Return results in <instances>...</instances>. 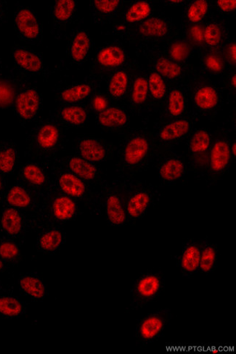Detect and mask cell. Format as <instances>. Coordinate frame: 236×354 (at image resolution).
<instances>
[{
  "instance_id": "47",
  "label": "cell",
  "mask_w": 236,
  "mask_h": 354,
  "mask_svg": "<svg viewBox=\"0 0 236 354\" xmlns=\"http://www.w3.org/2000/svg\"><path fill=\"white\" fill-rule=\"evenodd\" d=\"M22 245L13 240L2 238L0 239V259L8 266L15 267L19 265L23 260L21 247Z\"/></svg>"
},
{
  "instance_id": "39",
  "label": "cell",
  "mask_w": 236,
  "mask_h": 354,
  "mask_svg": "<svg viewBox=\"0 0 236 354\" xmlns=\"http://www.w3.org/2000/svg\"><path fill=\"white\" fill-rule=\"evenodd\" d=\"M182 8L181 30L189 26L204 23L212 12L211 0H189Z\"/></svg>"
},
{
  "instance_id": "27",
  "label": "cell",
  "mask_w": 236,
  "mask_h": 354,
  "mask_svg": "<svg viewBox=\"0 0 236 354\" xmlns=\"http://www.w3.org/2000/svg\"><path fill=\"white\" fill-rule=\"evenodd\" d=\"M93 39L89 32L77 28L69 34L66 56L70 64L80 66L89 60L93 50Z\"/></svg>"
},
{
  "instance_id": "34",
  "label": "cell",
  "mask_w": 236,
  "mask_h": 354,
  "mask_svg": "<svg viewBox=\"0 0 236 354\" xmlns=\"http://www.w3.org/2000/svg\"><path fill=\"white\" fill-rule=\"evenodd\" d=\"M156 1L135 0L128 1L119 18L112 24H120L130 27L149 19L158 13ZM111 24V25H112Z\"/></svg>"
},
{
  "instance_id": "33",
  "label": "cell",
  "mask_w": 236,
  "mask_h": 354,
  "mask_svg": "<svg viewBox=\"0 0 236 354\" xmlns=\"http://www.w3.org/2000/svg\"><path fill=\"white\" fill-rule=\"evenodd\" d=\"M39 198L31 189L15 182L13 185L8 187L0 204L26 214L34 210Z\"/></svg>"
},
{
  "instance_id": "13",
  "label": "cell",
  "mask_w": 236,
  "mask_h": 354,
  "mask_svg": "<svg viewBox=\"0 0 236 354\" xmlns=\"http://www.w3.org/2000/svg\"><path fill=\"white\" fill-rule=\"evenodd\" d=\"M212 139L213 132L210 129L195 128L186 140L188 170L196 178L205 176Z\"/></svg>"
},
{
  "instance_id": "1",
  "label": "cell",
  "mask_w": 236,
  "mask_h": 354,
  "mask_svg": "<svg viewBox=\"0 0 236 354\" xmlns=\"http://www.w3.org/2000/svg\"><path fill=\"white\" fill-rule=\"evenodd\" d=\"M117 147L116 174L119 180L136 179L154 165L156 150L152 130L147 127L131 128Z\"/></svg>"
},
{
  "instance_id": "15",
  "label": "cell",
  "mask_w": 236,
  "mask_h": 354,
  "mask_svg": "<svg viewBox=\"0 0 236 354\" xmlns=\"http://www.w3.org/2000/svg\"><path fill=\"white\" fill-rule=\"evenodd\" d=\"M103 80L105 78L90 73L80 80L62 82L55 91V102L57 106L87 103L100 90Z\"/></svg>"
},
{
  "instance_id": "49",
  "label": "cell",
  "mask_w": 236,
  "mask_h": 354,
  "mask_svg": "<svg viewBox=\"0 0 236 354\" xmlns=\"http://www.w3.org/2000/svg\"><path fill=\"white\" fill-rule=\"evenodd\" d=\"M204 23L189 26L181 30L184 39L197 49L203 47Z\"/></svg>"
},
{
  "instance_id": "28",
  "label": "cell",
  "mask_w": 236,
  "mask_h": 354,
  "mask_svg": "<svg viewBox=\"0 0 236 354\" xmlns=\"http://www.w3.org/2000/svg\"><path fill=\"white\" fill-rule=\"evenodd\" d=\"M130 116L122 106L111 104L96 115V122L102 131L122 136L131 128Z\"/></svg>"
},
{
  "instance_id": "56",
  "label": "cell",
  "mask_w": 236,
  "mask_h": 354,
  "mask_svg": "<svg viewBox=\"0 0 236 354\" xmlns=\"http://www.w3.org/2000/svg\"><path fill=\"white\" fill-rule=\"evenodd\" d=\"M8 268V266L1 259H0V274L6 273Z\"/></svg>"
},
{
  "instance_id": "7",
  "label": "cell",
  "mask_w": 236,
  "mask_h": 354,
  "mask_svg": "<svg viewBox=\"0 0 236 354\" xmlns=\"http://www.w3.org/2000/svg\"><path fill=\"white\" fill-rule=\"evenodd\" d=\"M232 140L230 129L226 126L218 127L213 132L204 176L206 189H210L216 186L235 164V157L231 151Z\"/></svg>"
},
{
  "instance_id": "57",
  "label": "cell",
  "mask_w": 236,
  "mask_h": 354,
  "mask_svg": "<svg viewBox=\"0 0 236 354\" xmlns=\"http://www.w3.org/2000/svg\"><path fill=\"white\" fill-rule=\"evenodd\" d=\"M0 290L6 291L8 290L1 283H0Z\"/></svg>"
},
{
  "instance_id": "4",
  "label": "cell",
  "mask_w": 236,
  "mask_h": 354,
  "mask_svg": "<svg viewBox=\"0 0 236 354\" xmlns=\"http://www.w3.org/2000/svg\"><path fill=\"white\" fill-rule=\"evenodd\" d=\"M66 131L51 115L40 118L26 136L25 156L29 160L53 161L66 149Z\"/></svg>"
},
{
  "instance_id": "46",
  "label": "cell",
  "mask_w": 236,
  "mask_h": 354,
  "mask_svg": "<svg viewBox=\"0 0 236 354\" xmlns=\"http://www.w3.org/2000/svg\"><path fill=\"white\" fill-rule=\"evenodd\" d=\"M27 312L26 303L12 293L0 294V317L19 319Z\"/></svg>"
},
{
  "instance_id": "41",
  "label": "cell",
  "mask_w": 236,
  "mask_h": 354,
  "mask_svg": "<svg viewBox=\"0 0 236 354\" xmlns=\"http://www.w3.org/2000/svg\"><path fill=\"white\" fill-rule=\"evenodd\" d=\"M197 50L200 71L210 77H222L228 68L222 52L199 48Z\"/></svg>"
},
{
  "instance_id": "26",
  "label": "cell",
  "mask_w": 236,
  "mask_h": 354,
  "mask_svg": "<svg viewBox=\"0 0 236 354\" xmlns=\"http://www.w3.org/2000/svg\"><path fill=\"white\" fill-rule=\"evenodd\" d=\"M139 64L136 59L132 58L127 64L111 72L105 77L106 94L109 97L111 104H122L127 95L132 73H134Z\"/></svg>"
},
{
  "instance_id": "12",
  "label": "cell",
  "mask_w": 236,
  "mask_h": 354,
  "mask_svg": "<svg viewBox=\"0 0 236 354\" xmlns=\"http://www.w3.org/2000/svg\"><path fill=\"white\" fill-rule=\"evenodd\" d=\"M100 216L111 227L127 225L124 190L120 180L103 183L98 187Z\"/></svg>"
},
{
  "instance_id": "5",
  "label": "cell",
  "mask_w": 236,
  "mask_h": 354,
  "mask_svg": "<svg viewBox=\"0 0 236 354\" xmlns=\"http://www.w3.org/2000/svg\"><path fill=\"white\" fill-rule=\"evenodd\" d=\"M116 37L125 44H135L136 46L143 44L160 46L173 39H184L180 28L172 19L161 12L134 26H125L124 32Z\"/></svg>"
},
{
  "instance_id": "43",
  "label": "cell",
  "mask_w": 236,
  "mask_h": 354,
  "mask_svg": "<svg viewBox=\"0 0 236 354\" xmlns=\"http://www.w3.org/2000/svg\"><path fill=\"white\" fill-rule=\"evenodd\" d=\"M18 284L24 296L35 301L45 300L48 296L46 285L36 273H26L21 275Z\"/></svg>"
},
{
  "instance_id": "20",
  "label": "cell",
  "mask_w": 236,
  "mask_h": 354,
  "mask_svg": "<svg viewBox=\"0 0 236 354\" xmlns=\"http://www.w3.org/2000/svg\"><path fill=\"white\" fill-rule=\"evenodd\" d=\"M160 183L163 186H172L181 183L188 173L185 157L172 150L157 153L154 165Z\"/></svg>"
},
{
  "instance_id": "29",
  "label": "cell",
  "mask_w": 236,
  "mask_h": 354,
  "mask_svg": "<svg viewBox=\"0 0 236 354\" xmlns=\"http://www.w3.org/2000/svg\"><path fill=\"white\" fill-rule=\"evenodd\" d=\"M226 19L211 12L204 23L203 48L216 52H223L230 36Z\"/></svg>"
},
{
  "instance_id": "14",
  "label": "cell",
  "mask_w": 236,
  "mask_h": 354,
  "mask_svg": "<svg viewBox=\"0 0 236 354\" xmlns=\"http://www.w3.org/2000/svg\"><path fill=\"white\" fill-rule=\"evenodd\" d=\"M51 165L52 161L28 160L19 166L15 182L42 197L53 189Z\"/></svg>"
},
{
  "instance_id": "42",
  "label": "cell",
  "mask_w": 236,
  "mask_h": 354,
  "mask_svg": "<svg viewBox=\"0 0 236 354\" xmlns=\"http://www.w3.org/2000/svg\"><path fill=\"white\" fill-rule=\"evenodd\" d=\"M171 61L176 64L188 66L194 57V48L185 39H173L158 46Z\"/></svg>"
},
{
  "instance_id": "31",
  "label": "cell",
  "mask_w": 236,
  "mask_h": 354,
  "mask_svg": "<svg viewBox=\"0 0 236 354\" xmlns=\"http://www.w3.org/2000/svg\"><path fill=\"white\" fill-rule=\"evenodd\" d=\"M78 3L71 0H58L51 8L50 15L53 26V34L57 39L61 38L68 27L76 20Z\"/></svg>"
},
{
  "instance_id": "23",
  "label": "cell",
  "mask_w": 236,
  "mask_h": 354,
  "mask_svg": "<svg viewBox=\"0 0 236 354\" xmlns=\"http://www.w3.org/2000/svg\"><path fill=\"white\" fill-rule=\"evenodd\" d=\"M42 106V97L37 88L26 82L20 88L12 108L15 115L24 126L39 120Z\"/></svg>"
},
{
  "instance_id": "40",
  "label": "cell",
  "mask_w": 236,
  "mask_h": 354,
  "mask_svg": "<svg viewBox=\"0 0 236 354\" xmlns=\"http://www.w3.org/2000/svg\"><path fill=\"white\" fill-rule=\"evenodd\" d=\"M147 84H149V102L147 115L157 113L165 100L168 91V82L152 67L147 66Z\"/></svg>"
},
{
  "instance_id": "24",
  "label": "cell",
  "mask_w": 236,
  "mask_h": 354,
  "mask_svg": "<svg viewBox=\"0 0 236 354\" xmlns=\"http://www.w3.org/2000/svg\"><path fill=\"white\" fill-rule=\"evenodd\" d=\"M14 28L24 42L31 46H40L43 38L42 28L32 8L19 6L15 10Z\"/></svg>"
},
{
  "instance_id": "51",
  "label": "cell",
  "mask_w": 236,
  "mask_h": 354,
  "mask_svg": "<svg viewBox=\"0 0 236 354\" xmlns=\"http://www.w3.org/2000/svg\"><path fill=\"white\" fill-rule=\"evenodd\" d=\"M219 80L225 88L228 104H233L236 95L235 69L228 68L225 73V75L221 77Z\"/></svg>"
},
{
  "instance_id": "48",
  "label": "cell",
  "mask_w": 236,
  "mask_h": 354,
  "mask_svg": "<svg viewBox=\"0 0 236 354\" xmlns=\"http://www.w3.org/2000/svg\"><path fill=\"white\" fill-rule=\"evenodd\" d=\"M211 10L216 16L228 20L235 17L236 2L235 0H212Z\"/></svg>"
},
{
  "instance_id": "37",
  "label": "cell",
  "mask_w": 236,
  "mask_h": 354,
  "mask_svg": "<svg viewBox=\"0 0 236 354\" xmlns=\"http://www.w3.org/2000/svg\"><path fill=\"white\" fill-rule=\"evenodd\" d=\"M127 2L125 0H115V1L92 0L90 2V10L93 23L97 24H112L120 17Z\"/></svg>"
},
{
  "instance_id": "30",
  "label": "cell",
  "mask_w": 236,
  "mask_h": 354,
  "mask_svg": "<svg viewBox=\"0 0 236 354\" xmlns=\"http://www.w3.org/2000/svg\"><path fill=\"white\" fill-rule=\"evenodd\" d=\"M14 66L25 76H40L46 71L41 54L31 48L16 44L10 51Z\"/></svg>"
},
{
  "instance_id": "6",
  "label": "cell",
  "mask_w": 236,
  "mask_h": 354,
  "mask_svg": "<svg viewBox=\"0 0 236 354\" xmlns=\"http://www.w3.org/2000/svg\"><path fill=\"white\" fill-rule=\"evenodd\" d=\"M120 180L124 190L127 225L135 226L159 203L162 194L151 183L136 179Z\"/></svg>"
},
{
  "instance_id": "38",
  "label": "cell",
  "mask_w": 236,
  "mask_h": 354,
  "mask_svg": "<svg viewBox=\"0 0 236 354\" xmlns=\"http://www.w3.org/2000/svg\"><path fill=\"white\" fill-rule=\"evenodd\" d=\"M200 242L194 239L187 240L176 259V264L184 277L194 276L199 270Z\"/></svg>"
},
{
  "instance_id": "44",
  "label": "cell",
  "mask_w": 236,
  "mask_h": 354,
  "mask_svg": "<svg viewBox=\"0 0 236 354\" xmlns=\"http://www.w3.org/2000/svg\"><path fill=\"white\" fill-rule=\"evenodd\" d=\"M20 166V153L16 142L0 141V174L6 176L16 172Z\"/></svg>"
},
{
  "instance_id": "11",
  "label": "cell",
  "mask_w": 236,
  "mask_h": 354,
  "mask_svg": "<svg viewBox=\"0 0 236 354\" xmlns=\"http://www.w3.org/2000/svg\"><path fill=\"white\" fill-rule=\"evenodd\" d=\"M131 53L125 43L114 39L102 43L91 58V75L105 77L111 72L123 67L131 59Z\"/></svg>"
},
{
  "instance_id": "18",
  "label": "cell",
  "mask_w": 236,
  "mask_h": 354,
  "mask_svg": "<svg viewBox=\"0 0 236 354\" xmlns=\"http://www.w3.org/2000/svg\"><path fill=\"white\" fill-rule=\"evenodd\" d=\"M149 93L147 84V73L140 64L132 73L127 95L122 106L132 116L147 115Z\"/></svg>"
},
{
  "instance_id": "35",
  "label": "cell",
  "mask_w": 236,
  "mask_h": 354,
  "mask_svg": "<svg viewBox=\"0 0 236 354\" xmlns=\"http://www.w3.org/2000/svg\"><path fill=\"white\" fill-rule=\"evenodd\" d=\"M26 77L20 73H4L0 68V109L13 107L21 86L26 83Z\"/></svg>"
},
{
  "instance_id": "50",
  "label": "cell",
  "mask_w": 236,
  "mask_h": 354,
  "mask_svg": "<svg viewBox=\"0 0 236 354\" xmlns=\"http://www.w3.org/2000/svg\"><path fill=\"white\" fill-rule=\"evenodd\" d=\"M87 105L91 113L96 115L109 108L111 105V102L107 95L99 90L87 100Z\"/></svg>"
},
{
  "instance_id": "45",
  "label": "cell",
  "mask_w": 236,
  "mask_h": 354,
  "mask_svg": "<svg viewBox=\"0 0 236 354\" xmlns=\"http://www.w3.org/2000/svg\"><path fill=\"white\" fill-rule=\"evenodd\" d=\"M200 242V263L199 271L208 275L214 272L217 268L218 248L208 237Z\"/></svg>"
},
{
  "instance_id": "2",
  "label": "cell",
  "mask_w": 236,
  "mask_h": 354,
  "mask_svg": "<svg viewBox=\"0 0 236 354\" xmlns=\"http://www.w3.org/2000/svg\"><path fill=\"white\" fill-rule=\"evenodd\" d=\"M189 111L200 121L202 118L214 122L227 103L225 88L220 80L204 75L194 65L186 77Z\"/></svg>"
},
{
  "instance_id": "55",
  "label": "cell",
  "mask_w": 236,
  "mask_h": 354,
  "mask_svg": "<svg viewBox=\"0 0 236 354\" xmlns=\"http://www.w3.org/2000/svg\"><path fill=\"white\" fill-rule=\"evenodd\" d=\"M158 3H161L162 5H164L165 6H170V7H180L183 6V5L186 3V1H180V0H178V1H174V0H172V1H168V0H166V1H158Z\"/></svg>"
},
{
  "instance_id": "53",
  "label": "cell",
  "mask_w": 236,
  "mask_h": 354,
  "mask_svg": "<svg viewBox=\"0 0 236 354\" xmlns=\"http://www.w3.org/2000/svg\"><path fill=\"white\" fill-rule=\"evenodd\" d=\"M8 16V4L6 1L0 0V25H2Z\"/></svg>"
},
{
  "instance_id": "54",
  "label": "cell",
  "mask_w": 236,
  "mask_h": 354,
  "mask_svg": "<svg viewBox=\"0 0 236 354\" xmlns=\"http://www.w3.org/2000/svg\"><path fill=\"white\" fill-rule=\"evenodd\" d=\"M6 176L0 174V201H1L5 192L8 188V179Z\"/></svg>"
},
{
  "instance_id": "3",
  "label": "cell",
  "mask_w": 236,
  "mask_h": 354,
  "mask_svg": "<svg viewBox=\"0 0 236 354\" xmlns=\"http://www.w3.org/2000/svg\"><path fill=\"white\" fill-rule=\"evenodd\" d=\"M82 214L80 203L52 189L40 197L36 207L28 216L29 232L37 234L52 227H63Z\"/></svg>"
},
{
  "instance_id": "9",
  "label": "cell",
  "mask_w": 236,
  "mask_h": 354,
  "mask_svg": "<svg viewBox=\"0 0 236 354\" xmlns=\"http://www.w3.org/2000/svg\"><path fill=\"white\" fill-rule=\"evenodd\" d=\"M199 120L189 111L179 119L154 124L152 129L156 153L172 150L190 135Z\"/></svg>"
},
{
  "instance_id": "16",
  "label": "cell",
  "mask_w": 236,
  "mask_h": 354,
  "mask_svg": "<svg viewBox=\"0 0 236 354\" xmlns=\"http://www.w3.org/2000/svg\"><path fill=\"white\" fill-rule=\"evenodd\" d=\"M172 318L171 309L161 308L139 319L135 330L136 345L146 347L158 342L170 326Z\"/></svg>"
},
{
  "instance_id": "19",
  "label": "cell",
  "mask_w": 236,
  "mask_h": 354,
  "mask_svg": "<svg viewBox=\"0 0 236 354\" xmlns=\"http://www.w3.org/2000/svg\"><path fill=\"white\" fill-rule=\"evenodd\" d=\"M188 111L186 78L181 81L168 82L167 96L157 113L155 124L179 119Z\"/></svg>"
},
{
  "instance_id": "22",
  "label": "cell",
  "mask_w": 236,
  "mask_h": 354,
  "mask_svg": "<svg viewBox=\"0 0 236 354\" xmlns=\"http://www.w3.org/2000/svg\"><path fill=\"white\" fill-rule=\"evenodd\" d=\"M52 162L95 187H98L105 180V173L100 165L92 163L75 153L58 157Z\"/></svg>"
},
{
  "instance_id": "8",
  "label": "cell",
  "mask_w": 236,
  "mask_h": 354,
  "mask_svg": "<svg viewBox=\"0 0 236 354\" xmlns=\"http://www.w3.org/2000/svg\"><path fill=\"white\" fill-rule=\"evenodd\" d=\"M51 178L53 189L82 204L92 214L100 216L98 187L88 184L53 162Z\"/></svg>"
},
{
  "instance_id": "21",
  "label": "cell",
  "mask_w": 236,
  "mask_h": 354,
  "mask_svg": "<svg viewBox=\"0 0 236 354\" xmlns=\"http://www.w3.org/2000/svg\"><path fill=\"white\" fill-rule=\"evenodd\" d=\"M73 153L100 165L114 158L117 147L105 138L79 136L72 140Z\"/></svg>"
},
{
  "instance_id": "52",
  "label": "cell",
  "mask_w": 236,
  "mask_h": 354,
  "mask_svg": "<svg viewBox=\"0 0 236 354\" xmlns=\"http://www.w3.org/2000/svg\"><path fill=\"white\" fill-rule=\"evenodd\" d=\"M235 51H236V42L235 38L230 39L227 43L226 47L223 50V55L225 62L228 68L235 69Z\"/></svg>"
},
{
  "instance_id": "17",
  "label": "cell",
  "mask_w": 236,
  "mask_h": 354,
  "mask_svg": "<svg viewBox=\"0 0 236 354\" xmlns=\"http://www.w3.org/2000/svg\"><path fill=\"white\" fill-rule=\"evenodd\" d=\"M137 56H143L149 65L167 82H178L186 78L188 73L193 64L184 66L176 64L161 51L158 46H136Z\"/></svg>"
},
{
  "instance_id": "25",
  "label": "cell",
  "mask_w": 236,
  "mask_h": 354,
  "mask_svg": "<svg viewBox=\"0 0 236 354\" xmlns=\"http://www.w3.org/2000/svg\"><path fill=\"white\" fill-rule=\"evenodd\" d=\"M28 232V216L18 209L3 206L0 212V234L22 245Z\"/></svg>"
},
{
  "instance_id": "10",
  "label": "cell",
  "mask_w": 236,
  "mask_h": 354,
  "mask_svg": "<svg viewBox=\"0 0 236 354\" xmlns=\"http://www.w3.org/2000/svg\"><path fill=\"white\" fill-rule=\"evenodd\" d=\"M165 275L160 270L147 271L140 274L132 284L128 312H137L156 301L164 292Z\"/></svg>"
},
{
  "instance_id": "32",
  "label": "cell",
  "mask_w": 236,
  "mask_h": 354,
  "mask_svg": "<svg viewBox=\"0 0 236 354\" xmlns=\"http://www.w3.org/2000/svg\"><path fill=\"white\" fill-rule=\"evenodd\" d=\"M90 115L91 112L87 103L57 106L51 114L66 130L85 127L90 121Z\"/></svg>"
},
{
  "instance_id": "36",
  "label": "cell",
  "mask_w": 236,
  "mask_h": 354,
  "mask_svg": "<svg viewBox=\"0 0 236 354\" xmlns=\"http://www.w3.org/2000/svg\"><path fill=\"white\" fill-rule=\"evenodd\" d=\"M66 241V232L63 227H52L37 233L36 252L42 255H56Z\"/></svg>"
}]
</instances>
